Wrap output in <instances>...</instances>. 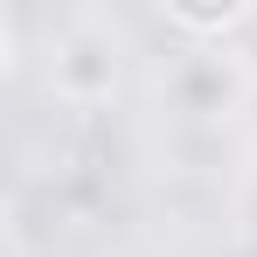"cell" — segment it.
<instances>
[{
    "instance_id": "3",
    "label": "cell",
    "mask_w": 257,
    "mask_h": 257,
    "mask_svg": "<svg viewBox=\"0 0 257 257\" xmlns=\"http://www.w3.org/2000/svg\"><path fill=\"white\" fill-rule=\"evenodd\" d=\"M160 21L174 35H229L250 21V7L243 0H160Z\"/></svg>"
},
{
    "instance_id": "1",
    "label": "cell",
    "mask_w": 257,
    "mask_h": 257,
    "mask_svg": "<svg viewBox=\"0 0 257 257\" xmlns=\"http://www.w3.org/2000/svg\"><path fill=\"white\" fill-rule=\"evenodd\" d=\"M49 90L63 104H77V111L84 104H104L118 90V42L104 28H90V21L63 28L56 35V56H49Z\"/></svg>"
},
{
    "instance_id": "2",
    "label": "cell",
    "mask_w": 257,
    "mask_h": 257,
    "mask_svg": "<svg viewBox=\"0 0 257 257\" xmlns=\"http://www.w3.org/2000/svg\"><path fill=\"white\" fill-rule=\"evenodd\" d=\"M174 104L188 111V118H222L236 97H243V77H236V63L222 56V49H188L181 63H174Z\"/></svg>"
}]
</instances>
